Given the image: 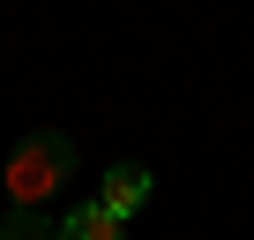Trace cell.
<instances>
[{
    "label": "cell",
    "instance_id": "cell-1",
    "mask_svg": "<svg viewBox=\"0 0 254 240\" xmlns=\"http://www.w3.org/2000/svg\"><path fill=\"white\" fill-rule=\"evenodd\" d=\"M8 210H45L67 180H75V143L60 135V128H38V135H23L15 150H8Z\"/></svg>",
    "mask_w": 254,
    "mask_h": 240
},
{
    "label": "cell",
    "instance_id": "cell-2",
    "mask_svg": "<svg viewBox=\"0 0 254 240\" xmlns=\"http://www.w3.org/2000/svg\"><path fill=\"white\" fill-rule=\"evenodd\" d=\"M150 188H157V173H150V165H112V173L97 180V210H112V218L127 225V218L150 203Z\"/></svg>",
    "mask_w": 254,
    "mask_h": 240
},
{
    "label": "cell",
    "instance_id": "cell-3",
    "mask_svg": "<svg viewBox=\"0 0 254 240\" xmlns=\"http://www.w3.org/2000/svg\"><path fill=\"white\" fill-rule=\"evenodd\" d=\"M53 240H127V225H120L112 210H97V203H75V210L53 225Z\"/></svg>",
    "mask_w": 254,
    "mask_h": 240
},
{
    "label": "cell",
    "instance_id": "cell-4",
    "mask_svg": "<svg viewBox=\"0 0 254 240\" xmlns=\"http://www.w3.org/2000/svg\"><path fill=\"white\" fill-rule=\"evenodd\" d=\"M0 240H53V218L45 210H8L0 218Z\"/></svg>",
    "mask_w": 254,
    "mask_h": 240
}]
</instances>
